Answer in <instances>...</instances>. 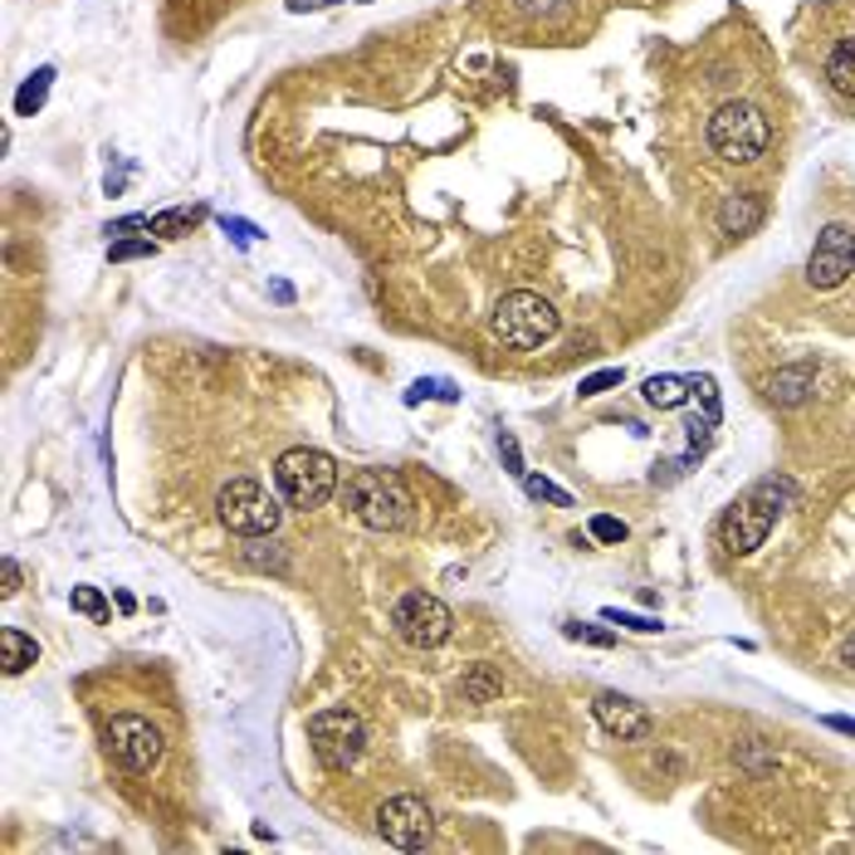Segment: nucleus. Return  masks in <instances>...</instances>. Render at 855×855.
I'll use <instances>...</instances> for the list:
<instances>
[{
	"instance_id": "obj_28",
	"label": "nucleus",
	"mask_w": 855,
	"mask_h": 855,
	"mask_svg": "<svg viewBox=\"0 0 855 855\" xmlns=\"http://www.w3.org/2000/svg\"><path fill=\"white\" fill-rule=\"evenodd\" d=\"M220 225H225V235H235V240H255V235H259L249 220H230V216H225Z\"/></svg>"
},
{
	"instance_id": "obj_5",
	"label": "nucleus",
	"mask_w": 855,
	"mask_h": 855,
	"mask_svg": "<svg viewBox=\"0 0 855 855\" xmlns=\"http://www.w3.org/2000/svg\"><path fill=\"white\" fill-rule=\"evenodd\" d=\"M557 328H563V318H557V308L543 299V293H504L494 308V338L508 342V348H543V342L557 338Z\"/></svg>"
},
{
	"instance_id": "obj_21",
	"label": "nucleus",
	"mask_w": 855,
	"mask_h": 855,
	"mask_svg": "<svg viewBox=\"0 0 855 855\" xmlns=\"http://www.w3.org/2000/svg\"><path fill=\"white\" fill-rule=\"evenodd\" d=\"M74 611H83L89 621H109V601L99 597V587H74Z\"/></svg>"
},
{
	"instance_id": "obj_8",
	"label": "nucleus",
	"mask_w": 855,
	"mask_h": 855,
	"mask_svg": "<svg viewBox=\"0 0 855 855\" xmlns=\"http://www.w3.org/2000/svg\"><path fill=\"white\" fill-rule=\"evenodd\" d=\"M391 626H396V636L415 650H435L455 636V616H450V607L441 597H431V591H406V597L396 601V611H391Z\"/></svg>"
},
{
	"instance_id": "obj_31",
	"label": "nucleus",
	"mask_w": 855,
	"mask_h": 855,
	"mask_svg": "<svg viewBox=\"0 0 855 855\" xmlns=\"http://www.w3.org/2000/svg\"><path fill=\"white\" fill-rule=\"evenodd\" d=\"M518 6H524V10H528V16H543V10H553V6H557V0H518Z\"/></svg>"
},
{
	"instance_id": "obj_3",
	"label": "nucleus",
	"mask_w": 855,
	"mask_h": 855,
	"mask_svg": "<svg viewBox=\"0 0 855 855\" xmlns=\"http://www.w3.org/2000/svg\"><path fill=\"white\" fill-rule=\"evenodd\" d=\"M275 484L293 508H323L338 494V460L323 455V450H308V445L284 450L275 465Z\"/></svg>"
},
{
	"instance_id": "obj_26",
	"label": "nucleus",
	"mask_w": 855,
	"mask_h": 855,
	"mask_svg": "<svg viewBox=\"0 0 855 855\" xmlns=\"http://www.w3.org/2000/svg\"><path fill=\"white\" fill-rule=\"evenodd\" d=\"M607 621H616V626H631V631H640V636H650V631H660V621L656 616H631V611H607Z\"/></svg>"
},
{
	"instance_id": "obj_22",
	"label": "nucleus",
	"mask_w": 855,
	"mask_h": 855,
	"mask_svg": "<svg viewBox=\"0 0 855 855\" xmlns=\"http://www.w3.org/2000/svg\"><path fill=\"white\" fill-rule=\"evenodd\" d=\"M524 490L533 498H548V504H557V508H573V494L557 490V484H548V480H538V474H524Z\"/></svg>"
},
{
	"instance_id": "obj_25",
	"label": "nucleus",
	"mask_w": 855,
	"mask_h": 855,
	"mask_svg": "<svg viewBox=\"0 0 855 855\" xmlns=\"http://www.w3.org/2000/svg\"><path fill=\"white\" fill-rule=\"evenodd\" d=\"M147 255H157V245H152V240H123V245H109V259H113V265H123V259H147Z\"/></svg>"
},
{
	"instance_id": "obj_14",
	"label": "nucleus",
	"mask_w": 855,
	"mask_h": 855,
	"mask_svg": "<svg viewBox=\"0 0 855 855\" xmlns=\"http://www.w3.org/2000/svg\"><path fill=\"white\" fill-rule=\"evenodd\" d=\"M768 216V206H763V196H729L723 200V210H719V225H723V235H753L758 225H763Z\"/></svg>"
},
{
	"instance_id": "obj_9",
	"label": "nucleus",
	"mask_w": 855,
	"mask_h": 855,
	"mask_svg": "<svg viewBox=\"0 0 855 855\" xmlns=\"http://www.w3.org/2000/svg\"><path fill=\"white\" fill-rule=\"evenodd\" d=\"M162 753H166V743H162V733H157V723H147V719H137V714H117L109 723V758L123 773H152V768L162 763Z\"/></svg>"
},
{
	"instance_id": "obj_29",
	"label": "nucleus",
	"mask_w": 855,
	"mask_h": 855,
	"mask_svg": "<svg viewBox=\"0 0 855 855\" xmlns=\"http://www.w3.org/2000/svg\"><path fill=\"white\" fill-rule=\"evenodd\" d=\"M826 723V729H836V733H851V739H855V719H841V714H831V719H822Z\"/></svg>"
},
{
	"instance_id": "obj_13",
	"label": "nucleus",
	"mask_w": 855,
	"mask_h": 855,
	"mask_svg": "<svg viewBox=\"0 0 855 855\" xmlns=\"http://www.w3.org/2000/svg\"><path fill=\"white\" fill-rule=\"evenodd\" d=\"M812 387H816V362H792V367H782V372L768 377L773 406H802V401L812 396Z\"/></svg>"
},
{
	"instance_id": "obj_11",
	"label": "nucleus",
	"mask_w": 855,
	"mask_h": 855,
	"mask_svg": "<svg viewBox=\"0 0 855 855\" xmlns=\"http://www.w3.org/2000/svg\"><path fill=\"white\" fill-rule=\"evenodd\" d=\"M431 826H435L431 806L421 797H411V792H401V797L377 806V831H382V841L396 851H421L425 841H431Z\"/></svg>"
},
{
	"instance_id": "obj_17",
	"label": "nucleus",
	"mask_w": 855,
	"mask_h": 855,
	"mask_svg": "<svg viewBox=\"0 0 855 855\" xmlns=\"http://www.w3.org/2000/svg\"><path fill=\"white\" fill-rule=\"evenodd\" d=\"M460 694H465V704H490V699L504 694V674L494 665H470L465 680H460Z\"/></svg>"
},
{
	"instance_id": "obj_4",
	"label": "nucleus",
	"mask_w": 855,
	"mask_h": 855,
	"mask_svg": "<svg viewBox=\"0 0 855 855\" xmlns=\"http://www.w3.org/2000/svg\"><path fill=\"white\" fill-rule=\"evenodd\" d=\"M768 142H773V127H768V117L758 113L753 103L733 99L709 117V147H714V157L733 162V166L758 162L768 152Z\"/></svg>"
},
{
	"instance_id": "obj_6",
	"label": "nucleus",
	"mask_w": 855,
	"mask_h": 855,
	"mask_svg": "<svg viewBox=\"0 0 855 855\" xmlns=\"http://www.w3.org/2000/svg\"><path fill=\"white\" fill-rule=\"evenodd\" d=\"M216 514H220V524L230 533H240V538H265V533L279 528L284 508L259 480H230L216 494Z\"/></svg>"
},
{
	"instance_id": "obj_15",
	"label": "nucleus",
	"mask_w": 855,
	"mask_h": 855,
	"mask_svg": "<svg viewBox=\"0 0 855 855\" xmlns=\"http://www.w3.org/2000/svg\"><path fill=\"white\" fill-rule=\"evenodd\" d=\"M694 396V387H690V377H650L646 382V406H656V411H680L684 401Z\"/></svg>"
},
{
	"instance_id": "obj_27",
	"label": "nucleus",
	"mask_w": 855,
	"mask_h": 855,
	"mask_svg": "<svg viewBox=\"0 0 855 855\" xmlns=\"http://www.w3.org/2000/svg\"><path fill=\"white\" fill-rule=\"evenodd\" d=\"M567 636H573V640H591V646H611V631H597V626H581V621H573V626H567Z\"/></svg>"
},
{
	"instance_id": "obj_32",
	"label": "nucleus",
	"mask_w": 855,
	"mask_h": 855,
	"mask_svg": "<svg viewBox=\"0 0 855 855\" xmlns=\"http://www.w3.org/2000/svg\"><path fill=\"white\" fill-rule=\"evenodd\" d=\"M841 665H851V670H855V636L841 640Z\"/></svg>"
},
{
	"instance_id": "obj_30",
	"label": "nucleus",
	"mask_w": 855,
	"mask_h": 855,
	"mask_svg": "<svg viewBox=\"0 0 855 855\" xmlns=\"http://www.w3.org/2000/svg\"><path fill=\"white\" fill-rule=\"evenodd\" d=\"M16 587H20V567L10 563V557H6V597H10V591H16Z\"/></svg>"
},
{
	"instance_id": "obj_12",
	"label": "nucleus",
	"mask_w": 855,
	"mask_h": 855,
	"mask_svg": "<svg viewBox=\"0 0 855 855\" xmlns=\"http://www.w3.org/2000/svg\"><path fill=\"white\" fill-rule=\"evenodd\" d=\"M591 714H597L601 729H607L611 739H621V743H646L650 729H656L646 704H636V699H626V694H616V690H601L597 704H591Z\"/></svg>"
},
{
	"instance_id": "obj_2",
	"label": "nucleus",
	"mask_w": 855,
	"mask_h": 855,
	"mask_svg": "<svg viewBox=\"0 0 855 855\" xmlns=\"http://www.w3.org/2000/svg\"><path fill=\"white\" fill-rule=\"evenodd\" d=\"M348 508L362 518L367 528L377 533H391L411 518V490L401 484V474L391 470H358L348 474Z\"/></svg>"
},
{
	"instance_id": "obj_10",
	"label": "nucleus",
	"mask_w": 855,
	"mask_h": 855,
	"mask_svg": "<svg viewBox=\"0 0 855 855\" xmlns=\"http://www.w3.org/2000/svg\"><path fill=\"white\" fill-rule=\"evenodd\" d=\"M851 275H855V230L836 220L816 235L812 255H806V284L826 293V289H841Z\"/></svg>"
},
{
	"instance_id": "obj_7",
	"label": "nucleus",
	"mask_w": 855,
	"mask_h": 855,
	"mask_svg": "<svg viewBox=\"0 0 855 855\" xmlns=\"http://www.w3.org/2000/svg\"><path fill=\"white\" fill-rule=\"evenodd\" d=\"M308 743H313L318 763H323L328 773H348L367 748V729L352 709H318V714L308 719Z\"/></svg>"
},
{
	"instance_id": "obj_16",
	"label": "nucleus",
	"mask_w": 855,
	"mask_h": 855,
	"mask_svg": "<svg viewBox=\"0 0 855 855\" xmlns=\"http://www.w3.org/2000/svg\"><path fill=\"white\" fill-rule=\"evenodd\" d=\"M0 665H6V674H25L34 660H40V646H34V636H25V631H16V626H6L0 631Z\"/></svg>"
},
{
	"instance_id": "obj_23",
	"label": "nucleus",
	"mask_w": 855,
	"mask_h": 855,
	"mask_svg": "<svg viewBox=\"0 0 855 855\" xmlns=\"http://www.w3.org/2000/svg\"><path fill=\"white\" fill-rule=\"evenodd\" d=\"M626 382V372L621 367H607V372H591V377H581V396H601V391H611V387H621Z\"/></svg>"
},
{
	"instance_id": "obj_20",
	"label": "nucleus",
	"mask_w": 855,
	"mask_h": 855,
	"mask_svg": "<svg viewBox=\"0 0 855 855\" xmlns=\"http://www.w3.org/2000/svg\"><path fill=\"white\" fill-rule=\"evenodd\" d=\"M50 79H54V69H40V74H34L25 89L16 93V113L20 117H30V113H40L44 109V93H50Z\"/></svg>"
},
{
	"instance_id": "obj_1",
	"label": "nucleus",
	"mask_w": 855,
	"mask_h": 855,
	"mask_svg": "<svg viewBox=\"0 0 855 855\" xmlns=\"http://www.w3.org/2000/svg\"><path fill=\"white\" fill-rule=\"evenodd\" d=\"M797 498V490H792L787 480H763V484H753L739 504L723 514V548L729 553H739V557H748V553H758L768 543V533H773V524H777V514H782V504H792Z\"/></svg>"
},
{
	"instance_id": "obj_18",
	"label": "nucleus",
	"mask_w": 855,
	"mask_h": 855,
	"mask_svg": "<svg viewBox=\"0 0 855 855\" xmlns=\"http://www.w3.org/2000/svg\"><path fill=\"white\" fill-rule=\"evenodd\" d=\"M826 79L841 99H855V40H841L826 59Z\"/></svg>"
},
{
	"instance_id": "obj_24",
	"label": "nucleus",
	"mask_w": 855,
	"mask_h": 855,
	"mask_svg": "<svg viewBox=\"0 0 855 855\" xmlns=\"http://www.w3.org/2000/svg\"><path fill=\"white\" fill-rule=\"evenodd\" d=\"M591 538L597 543H626V524L621 518H611V514H597L591 518Z\"/></svg>"
},
{
	"instance_id": "obj_19",
	"label": "nucleus",
	"mask_w": 855,
	"mask_h": 855,
	"mask_svg": "<svg viewBox=\"0 0 855 855\" xmlns=\"http://www.w3.org/2000/svg\"><path fill=\"white\" fill-rule=\"evenodd\" d=\"M200 216H206V210L200 206H176V210H162V216H152V235H192L196 225H200Z\"/></svg>"
}]
</instances>
